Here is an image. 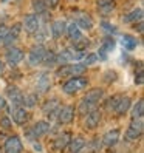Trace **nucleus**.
Returning <instances> with one entry per match:
<instances>
[{
	"instance_id": "1",
	"label": "nucleus",
	"mask_w": 144,
	"mask_h": 153,
	"mask_svg": "<svg viewBox=\"0 0 144 153\" xmlns=\"http://www.w3.org/2000/svg\"><path fill=\"white\" fill-rule=\"evenodd\" d=\"M88 85V79L82 76H73L70 77L65 84H62V91L67 94H75L81 90H84Z\"/></svg>"
},
{
	"instance_id": "2",
	"label": "nucleus",
	"mask_w": 144,
	"mask_h": 153,
	"mask_svg": "<svg viewBox=\"0 0 144 153\" xmlns=\"http://www.w3.org/2000/svg\"><path fill=\"white\" fill-rule=\"evenodd\" d=\"M87 67L84 64H64L62 67L57 68L56 74L59 77H67V76H78L81 73H84Z\"/></svg>"
},
{
	"instance_id": "3",
	"label": "nucleus",
	"mask_w": 144,
	"mask_h": 153,
	"mask_svg": "<svg viewBox=\"0 0 144 153\" xmlns=\"http://www.w3.org/2000/svg\"><path fill=\"white\" fill-rule=\"evenodd\" d=\"M25 54L20 48H16V47H10L5 53V60L8 62V65L10 67H17L23 60Z\"/></svg>"
},
{
	"instance_id": "4",
	"label": "nucleus",
	"mask_w": 144,
	"mask_h": 153,
	"mask_svg": "<svg viewBox=\"0 0 144 153\" xmlns=\"http://www.w3.org/2000/svg\"><path fill=\"white\" fill-rule=\"evenodd\" d=\"M51 130V124L47 122V121H37L33 128L28 130V138L33 139V138H40V136H45L48 131Z\"/></svg>"
},
{
	"instance_id": "5",
	"label": "nucleus",
	"mask_w": 144,
	"mask_h": 153,
	"mask_svg": "<svg viewBox=\"0 0 144 153\" xmlns=\"http://www.w3.org/2000/svg\"><path fill=\"white\" fill-rule=\"evenodd\" d=\"M22 150H23V144H22L20 138L17 136V134L10 136L3 144V152L5 153H22Z\"/></svg>"
},
{
	"instance_id": "6",
	"label": "nucleus",
	"mask_w": 144,
	"mask_h": 153,
	"mask_svg": "<svg viewBox=\"0 0 144 153\" xmlns=\"http://www.w3.org/2000/svg\"><path fill=\"white\" fill-rule=\"evenodd\" d=\"M22 28L28 33V34H34L40 28V19L37 14H28L25 16L23 19V23H22Z\"/></svg>"
},
{
	"instance_id": "7",
	"label": "nucleus",
	"mask_w": 144,
	"mask_h": 153,
	"mask_svg": "<svg viewBox=\"0 0 144 153\" xmlns=\"http://www.w3.org/2000/svg\"><path fill=\"white\" fill-rule=\"evenodd\" d=\"M45 50L42 45H34V47L30 50V54H28V62H30V65L33 67H37L39 64H42V60H43V56H45Z\"/></svg>"
},
{
	"instance_id": "8",
	"label": "nucleus",
	"mask_w": 144,
	"mask_h": 153,
	"mask_svg": "<svg viewBox=\"0 0 144 153\" xmlns=\"http://www.w3.org/2000/svg\"><path fill=\"white\" fill-rule=\"evenodd\" d=\"M20 31H22V23H16L14 26H11V28H8V33L5 36V39H3V45L5 47H13V43L19 39V36H20Z\"/></svg>"
},
{
	"instance_id": "9",
	"label": "nucleus",
	"mask_w": 144,
	"mask_h": 153,
	"mask_svg": "<svg viewBox=\"0 0 144 153\" xmlns=\"http://www.w3.org/2000/svg\"><path fill=\"white\" fill-rule=\"evenodd\" d=\"M59 124H70L75 119V107L73 105H62L57 114Z\"/></svg>"
},
{
	"instance_id": "10",
	"label": "nucleus",
	"mask_w": 144,
	"mask_h": 153,
	"mask_svg": "<svg viewBox=\"0 0 144 153\" xmlns=\"http://www.w3.org/2000/svg\"><path fill=\"white\" fill-rule=\"evenodd\" d=\"M99 122H101V111L93 108L90 113H87L84 125H85V128H88V130H95L98 125H99Z\"/></svg>"
},
{
	"instance_id": "11",
	"label": "nucleus",
	"mask_w": 144,
	"mask_h": 153,
	"mask_svg": "<svg viewBox=\"0 0 144 153\" xmlns=\"http://www.w3.org/2000/svg\"><path fill=\"white\" fill-rule=\"evenodd\" d=\"M102 97H104V90L102 88H92V90H88V91L84 94L82 101L90 104V105H96Z\"/></svg>"
},
{
	"instance_id": "12",
	"label": "nucleus",
	"mask_w": 144,
	"mask_h": 153,
	"mask_svg": "<svg viewBox=\"0 0 144 153\" xmlns=\"http://www.w3.org/2000/svg\"><path fill=\"white\" fill-rule=\"evenodd\" d=\"M11 114H13V121L17 124V125H23L26 121H28V111L25 110V107L22 105H16L13 110H10Z\"/></svg>"
},
{
	"instance_id": "13",
	"label": "nucleus",
	"mask_w": 144,
	"mask_h": 153,
	"mask_svg": "<svg viewBox=\"0 0 144 153\" xmlns=\"http://www.w3.org/2000/svg\"><path fill=\"white\" fill-rule=\"evenodd\" d=\"M6 96L10 97V101H11L13 105H22L23 104V96L25 94L14 85H10L6 88Z\"/></svg>"
},
{
	"instance_id": "14",
	"label": "nucleus",
	"mask_w": 144,
	"mask_h": 153,
	"mask_svg": "<svg viewBox=\"0 0 144 153\" xmlns=\"http://www.w3.org/2000/svg\"><path fill=\"white\" fill-rule=\"evenodd\" d=\"M75 23L81 30H92L93 28V19L87 13H78L75 17Z\"/></svg>"
},
{
	"instance_id": "15",
	"label": "nucleus",
	"mask_w": 144,
	"mask_h": 153,
	"mask_svg": "<svg viewBox=\"0 0 144 153\" xmlns=\"http://www.w3.org/2000/svg\"><path fill=\"white\" fill-rule=\"evenodd\" d=\"M130 105H132V101H130L129 96H119V99H118V102H116L113 111L116 114L122 116V114H125V113L130 110Z\"/></svg>"
},
{
	"instance_id": "16",
	"label": "nucleus",
	"mask_w": 144,
	"mask_h": 153,
	"mask_svg": "<svg viewBox=\"0 0 144 153\" xmlns=\"http://www.w3.org/2000/svg\"><path fill=\"white\" fill-rule=\"evenodd\" d=\"M118 141H119V130L113 128V130L107 131L104 134V138H102L101 142H102V146H105V147H113V146L118 144Z\"/></svg>"
},
{
	"instance_id": "17",
	"label": "nucleus",
	"mask_w": 144,
	"mask_h": 153,
	"mask_svg": "<svg viewBox=\"0 0 144 153\" xmlns=\"http://www.w3.org/2000/svg\"><path fill=\"white\" fill-rule=\"evenodd\" d=\"M67 30V22L65 20H54L51 23V36L53 39H60L65 34Z\"/></svg>"
},
{
	"instance_id": "18",
	"label": "nucleus",
	"mask_w": 144,
	"mask_h": 153,
	"mask_svg": "<svg viewBox=\"0 0 144 153\" xmlns=\"http://www.w3.org/2000/svg\"><path fill=\"white\" fill-rule=\"evenodd\" d=\"M37 91L39 93H47L48 90L51 88V77L48 73H42L40 77L37 79Z\"/></svg>"
},
{
	"instance_id": "19",
	"label": "nucleus",
	"mask_w": 144,
	"mask_h": 153,
	"mask_svg": "<svg viewBox=\"0 0 144 153\" xmlns=\"http://www.w3.org/2000/svg\"><path fill=\"white\" fill-rule=\"evenodd\" d=\"M65 33H67V37L71 40V42H78L81 37H82V33H81V28L73 22V23H68L67 25V30H65Z\"/></svg>"
},
{
	"instance_id": "20",
	"label": "nucleus",
	"mask_w": 144,
	"mask_h": 153,
	"mask_svg": "<svg viewBox=\"0 0 144 153\" xmlns=\"http://www.w3.org/2000/svg\"><path fill=\"white\" fill-rule=\"evenodd\" d=\"M140 20H143V10L141 8H135L133 11H130L129 14H125L122 17L124 23H137Z\"/></svg>"
},
{
	"instance_id": "21",
	"label": "nucleus",
	"mask_w": 144,
	"mask_h": 153,
	"mask_svg": "<svg viewBox=\"0 0 144 153\" xmlns=\"http://www.w3.org/2000/svg\"><path fill=\"white\" fill-rule=\"evenodd\" d=\"M121 45L125 48V50H129V51H132V50H135L138 47V40L133 37V36H130V34H122L121 36Z\"/></svg>"
},
{
	"instance_id": "22",
	"label": "nucleus",
	"mask_w": 144,
	"mask_h": 153,
	"mask_svg": "<svg viewBox=\"0 0 144 153\" xmlns=\"http://www.w3.org/2000/svg\"><path fill=\"white\" fill-rule=\"evenodd\" d=\"M70 139H71L70 133H60L59 136L54 139V142H53V147H54L56 150H62V149H65V147L68 146Z\"/></svg>"
},
{
	"instance_id": "23",
	"label": "nucleus",
	"mask_w": 144,
	"mask_h": 153,
	"mask_svg": "<svg viewBox=\"0 0 144 153\" xmlns=\"http://www.w3.org/2000/svg\"><path fill=\"white\" fill-rule=\"evenodd\" d=\"M71 153H79V152H82L84 147H85V139L84 138H75V139H70L68 142V146Z\"/></svg>"
},
{
	"instance_id": "24",
	"label": "nucleus",
	"mask_w": 144,
	"mask_h": 153,
	"mask_svg": "<svg viewBox=\"0 0 144 153\" xmlns=\"http://www.w3.org/2000/svg\"><path fill=\"white\" fill-rule=\"evenodd\" d=\"M59 107H60L59 99H48V101L42 105V111H43V114L48 116V114H51L53 111H56Z\"/></svg>"
},
{
	"instance_id": "25",
	"label": "nucleus",
	"mask_w": 144,
	"mask_h": 153,
	"mask_svg": "<svg viewBox=\"0 0 144 153\" xmlns=\"http://www.w3.org/2000/svg\"><path fill=\"white\" fill-rule=\"evenodd\" d=\"M84 149H87V153H99L102 149V142H101V139L95 138L92 141H88Z\"/></svg>"
},
{
	"instance_id": "26",
	"label": "nucleus",
	"mask_w": 144,
	"mask_h": 153,
	"mask_svg": "<svg viewBox=\"0 0 144 153\" xmlns=\"http://www.w3.org/2000/svg\"><path fill=\"white\" fill-rule=\"evenodd\" d=\"M132 119H138V118H143V113H144V101L140 99V101L132 107Z\"/></svg>"
},
{
	"instance_id": "27",
	"label": "nucleus",
	"mask_w": 144,
	"mask_h": 153,
	"mask_svg": "<svg viewBox=\"0 0 144 153\" xmlns=\"http://www.w3.org/2000/svg\"><path fill=\"white\" fill-rule=\"evenodd\" d=\"M31 6L37 14L47 13V3H45V0H31Z\"/></svg>"
},
{
	"instance_id": "28",
	"label": "nucleus",
	"mask_w": 144,
	"mask_h": 153,
	"mask_svg": "<svg viewBox=\"0 0 144 153\" xmlns=\"http://www.w3.org/2000/svg\"><path fill=\"white\" fill-rule=\"evenodd\" d=\"M42 64L45 67H53L54 64H57V62H56V53L54 51H45V56H43Z\"/></svg>"
},
{
	"instance_id": "29",
	"label": "nucleus",
	"mask_w": 144,
	"mask_h": 153,
	"mask_svg": "<svg viewBox=\"0 0 144 153\" xmlns=\"http://www.w3.org/2000/svg\"><path fill=\"white\" fill-rule=\"evenodd\" d=\"M36 104H37V94H36V93H31V94L23 96V104H22V107H25V108H31V107H34Z\"/></svg>"
},
{
	"instance_id": "30",
	"label": "nucleus",
	"mask_w": 144,
	"mask_h": 153,
	"mask_svg": "<svg viewBox=\"0 0 144 153\" xmlns=\"http://www.w3.org/2000/svg\"><path fill=\"white\" fill-rule=\"evenodd\" d=\"M115 45H116V42H115V39L112 37V36H105V37L102 39V45H101V47H102L107 53H110V51L115 50Z\"/></svg>"
},
{
	"instance_id": "31",
	"label": "nucleus",
	"mask_w": 144,
	"mask_h": 153,
	"mask_svg": "<svg viewBox=\"0 0 144 153\" xmlns=\"http://www.w3.org/2000/svg\"><path fill=\"white\" fill-rule=\"evenodd\" d=\"M141 134H143V131H140V130H137V128H133L132 125L127 128V131H125V139H129V141H137V139H140L141 138Z\"/></svg>"
},
{
	"instance_id": "32",
	"label": "nucleus",
	"mask_w": 144,
	"mask_h": 153,
	"mask_svg": "<svg viewBox=\"0 0 144 153\" xmlns=\"http://www.w3.org/2000/svg\"><path fill=\"white\" fill-rule=\"evenodd\" d=\"M98 60H99V59H98V54H96V53H90V54H85V56L82 57V64H84L85 67H90V65L96 64Z\"/></svg>"
},
{
	"instance_id": "33",
	"label": "nucleus",
	"mask_w": 144,
	"mask_h": 153,
	"mask_svg": "<svg viewBox=\"0 0 144 153\" xmlns=\"http://www.w3.org/2000/svg\"><path fill=\"white\" fill-rule=\"evenodd\" d=\"M101 28L109 34V36H112L113 33H116V26H113V25H110L109 22H101Z\"/></svg>"
},
{
	"instance_id": "34",
	"label": "nucleus",
	"mask_w": 144,
	"mask_h": 153,
	"mask_svg": "<svg viewBox=\"0 0 144 153\" xmlns=\"http://www.w3.org/2000/svg\"><path fill=\"white\" fill-rule=\"evenodd\" d=\"M118 99H119V96H112L109 101H107V104H105V108L109 110V111H113L115 110V105H116V102H118Z\"/></svg>"
},
{
	"instance_id": "35",
	"label": "nucleus",
	"mask_w": 144,
	"mask_h": 153,
	"mask_svg": "<svg viewBox=\"0 0 144 153\" xmlns=\"http://www.w3.org/2000/svg\"><path fill=\"white\" fill-rule=\"evenodd\" d=\"M115 10V5L113 3H105V5H99V11L102 14H112Z\"/></svg>"
},
{
	"instance_id": "36",
	"label": "nucleus",
	"mask_w": 144,
	"mask_h": 153,
	"mask_svg": "<svg viewBox=\"0 0 144 153\" xmlns=\"http://www.w3.org/2000/svg\"><path fill=\"white\" fill-rule=\"evenodd\" d=\"M95 108V105H90V104H87V102H81V105H79V111L82 113V114H87V113H90Z\"/></svg>"
},
{
	"instance_id": "37",
	"label": "nucleus",
	"mask_w": 144,
	"mask_h": 153,
	"mask_svg": "<svg viewBox=\"0 0 144 153\" xmlns=\"http://www.w3.org/2000/svg\"><path fill=\"white\" fill-rule=\"evenodd\" d=\"M132 127L133 128H137L140 131H143V127H144V124H143V118H138V119H132Z\"/></svg>"
},
{
	"instance_id": "38",
	"label": "nucleus",
	"mask_w": 144,
	"mask_h": 153,
	"mask_svg": "<svg viewBox=\"0 0 144 153\" xmlns=\"http://www.w3.org/2000/svg\"><path fill=\"white\" fill-rule=\"evenodd\" d=\"M143 82H144V74H143V70L140 68L137 71V74H135V84H137V85H143Z\"/></svg>"
},
{
	"instance_id": "39",
	"label": "nucleus",
	"mask_w": 144,
	"mask_h": 153,
	"mask_svg": "<svg viewBox=\"0 0 144 153\" xmlns=\"http://www.w3.org/2000/svg\"><path fill=\"white\" fill-rule=\"evenodd\" d=\"M0 125H2L3 128H11V127H13L11 119H10V118H6V116H5V118H2V119H0Z\"/></svg>"
},
{
	"instance_id": "40",
	"label": "nucleus",
	"mask_w": 144,
	"mask_h": 153,
	"mask_svg": "<svg viewBox=\"0 0 144 153\" xmlns=\"http://www.w3.org/2000/svg\"><path fill=\"white\" fill-rule=\"evenodd\" d=\"M98 59H101V60H107V59H109V53H107L102 47L99 48V53H98Z\"/></svg>"
},
{
	"instance_id": "41",
	"label": "nucleus",
	"mask_w": 144,
	"mask_h": 153,
	"mask_svg": "<svg viewBox=\"0 0 144 153\" xmlns=\"http://www.w3.org/2000/svg\"><path fill=\"white\" fill-rule=\"evenodd\" d=\"M45 3H47V8H56L59 0H45Z\"/></svg>"
},
{
	"instance_id": "42",
	"label": "nucleus",
	"mask_w": 144,
	"mask_h": 153,
	"mask_svg": "<svg viewBox=\"0 0 144 153\" xmlns=\"http://www.w3.org/2000/svg\"><path fill=\"white\" fill-rule=\"evenodd\" d=\"M133 28H135V30H138V33H140V34H143V30H144L143 20H140V22H138V25H133Z\"/></svg>"
},
{
	"instance_id": "43",
	"label": "nucleus",
	"mask_w": 144,
	"mask_h": 153,
	"mask_svg": "<svg viewBox=\"0 0 144 153\" xmlns=\"http://www.w3.org/2000/svg\"><path fill=\"white\" fill-rule=\"evenodd\" d=\"M5 105H6V101H5V97L0 94V110H3V108H5Z\"/></svg>"
},
{
	"instance_id": "44",
	"label": "nucleus",
	"mask_w": 144,
	"mask_h": 153,
	"mask_svg": "<svg viewBox=\"0 0 144 153\" xmlns=\"http://www.w3.org/2000/svg\"><path fill=\"white\" fill-rule=\"evenodd\" d=\"M105 3H112V0H98V5H105Z\"/></svg>"
},
{
	"instance_id": "45",
	"label": "nucleus",
	"mask_w": 144,
	"mask_h": 153,
	"mask_svg": "<svg viewBox=\"0 0 144 153\" xmlns=\"http://www.w3.org/2000/svg\"><path fill=\"white\" fill-rule=\"evenodd\" d=\"M3 70H5V65H3V60H0V74L3 73Z\"/></svg>"
},
{
	"instance_id": "46",
	"label": "nucleus",
	"mask_w": 144,
	"mask_h": 153,
	"mask_svg": "<svg viewBox=\"0 0 144 153\" xmlns=\"http://www.w3.org/2000/svg\"><path fill=\"white\" fill-rule=\"evenodd\" d=\"M5 2H8V0H2V3H5Z\"/></svg>"
}]
</instances>
